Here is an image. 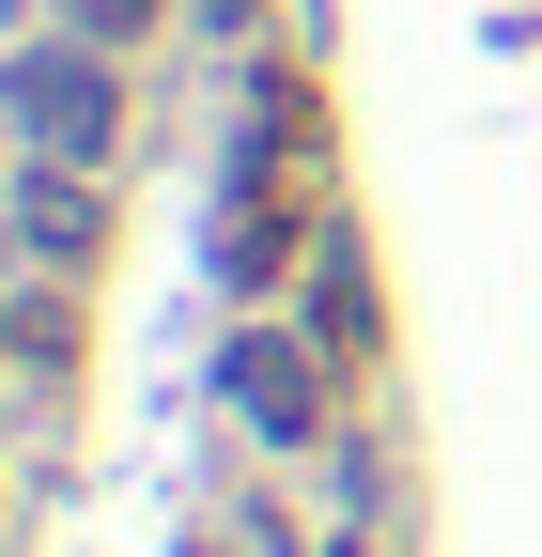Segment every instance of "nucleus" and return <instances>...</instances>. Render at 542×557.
Listing matches in <instances>:
<instances>
[{"label":"nucleus","instance_id":"f257e3e1","mask_svg":"<svg viewBox=\"0 0 542 557\" xmlns=\"http://www.w3.org/2000/svg\"><path fill=\"white\" fill-rule=\"evenodd\" d=\"M0 94H16V139H47L62 171L109 156V124H124V94H109V62H94V47H32Z\"/></svg>","mask_w":542,"mask_h":557},{"label":"nucleus","instance_id":"f03ea898","mask_svg":"<svg viewBox=\"0 0 542 557\" xmlns=\"http://www.w3.org/2000/svg\"><path fill=\"white\" fill-rule=\"evenodd\" d=\"M218 387H233V418H248L263 449H310V434H325V341H280V325H248Z\"/></svg>","mask_w":542,"mask_h":557},{"label":"nucleus","instance_id":"7ed1b4c3","mask_svg":"<svg viewBox=\"0 0 542 557\" xmlns=\"http://www.w3.org/2000/svg\"><path fill=\"white\" fill-rule=\"evenodd\" d=\"M310 341H325V357H372V341H387L372 263H357V248H325V263H310Z\"/></svg>","mask_w":542,"mask_h":557},{"label":"nucleus","instance_id":"20e7f679","mask_svg":"<svg viewBox=\"0 0 542 557\" xmlns=\"http://www.w3.org/2000/svg\"><path fill=\"white\" fill-rule=\"evenodd\" d=\"M16 233H32L47 263H94L109 218H94V186H78V171H32V186H16Z\"/></svg>","mask_w":542,"mask_h":557},{"label":"nucleus","instance_id":"39448f33","mask_svg":"<svg viewBox=\"0 0 542 557\" xmlns=\"http://www.w3.org/2000/svg\"><path fill=\"white\" fill-rule=\"evenodd\" d=\"M280 248H295V233H280V201H233V218H218V263L248 278V295L280 278Z\"/></svg>","mask_w":542,"mask_h":557},{"label":"nucleus","instance_id":"423d86ee","mask_svg":"<svg viewBox=\"0 0 542 557\" xmlns=\"http://www.w3.org/2000/svg\"><path fill=\"white\" fill-rule=\"evenodd\" d=\"M62 16H78V47H140V32H156V0H62Z\"/></svg>","mask_w":542,"mask_h":557},{"label":"nucleus","instance_id":"0eeeda50","mask_svg":"<svg viewBox=\"0 0 542 557\" xmlns=\"http://www.w3.org/2000/svg\"><path fill=\"white\" fill-rule=\"evenodd\" d=\"M0 16H16V0H0Z\"/></svg>","mask_w":542,"mask_h":557},{"label":"nucleus","instance_id":"6e6552de","mask_svg":"<svg viewBox=\"0 0 542 557\" xmlns=\"http://www.w3.org/2000/svg\"><path fill=\"white\" fill-rule=\"evenodd\" d=\"M342 557H357V542H342Z\"/></svg>","mask_w":542,"mask_h":557}]
</instances>
